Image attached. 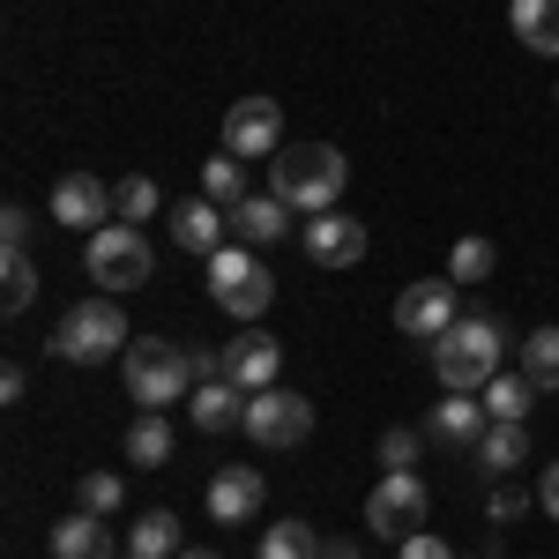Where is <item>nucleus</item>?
<instances>
[{
  "instance_id": "obj_40",
  "label": "nucleus",
  "mask_w": 559,
  "mask_h": 559,
  "mask_svg": "<svg viewBox=\"0 0 559 559\" xmlns=\"http://www.w3.org/2000/svg\"><path fill=\"white\" fill-rule=\"evenodd\" d=\"M179 559H224V552H179Z\"/></svg>"
},
{
  "instance_id": "obj_26",
  "label": "nucleus",
  "mask_w": 559,
  "mask_h": 559,
  "mask_svg": "<svg viewBox=\"0 0 559 559\" xmlns=\"http://www.w3.org/2000/svg\"><path fill=\"white\" fill-rule=\"evenodd\" d=\"M261 559H321V537H313V522L284 515L261 530Z\"/></svg>"
},
{
  "instance_id": "obj_1",
  "label": "nucleus",
  "mask_w": 559,
  "mask_h": 559,
  "mask_svg": "<svg viewBox=\"0 0 559 559\" xmlns=\"http://www.w3.org/2000/svg\"><path fill=\"white\" fill-rule=\"evenodd\" d=\"M344 187H350V157L329 150V142H284V150L269 157V194H276L284 210H299V216L336 210Z\"/></svg>"
},
{
  "instance_id": "obj_30",
  "label": "nucleus",
  "mask_w": 559,
  "mask_h": 559,
  "mask_svg": "<svg viewBox=\"0 0 559 559\" xmlns=\"http://www.w3.org/2000/svg\"><path fill=\"white\" fill-rule=\"evenodd\" d=\"M31 299H38V269H31V254H8V284H0V306H8V313H23Z\"/></svg>"
},
{
  "instance_id": "obj_7",
  "label": "nucleus",
  "mask_w": 559,
  "mask_h": 559,
  "mask_svg": "<svg viewBox=\"0 0 559 559\" xmlns=\"http://www.w3.org/2000/svg\"><path fill=\"white\" fill-rule=\"evenodd\" d=\"M247 440L254 448H299L306 432H313V403H306L299 388H261V395H247Z\"/></svg>"
},
{
  "instance_id": "obj_28",
  "label": "nucleus",
  "mask_w": 559,
  "mask_h": 559,
  "mask_svg": "<svg viewBox=\"0 0 559 559\" xmlns=\"http://www.w3.org/2000/svg\"><path fill=\"white\" fill-rule=\"evenodd\" d=\"M492 239H455V254H448V276H455V284H485V276H492Z\"/></svg>"
},
{
  "instance_id": "obj_21",
  "label": "nucleus",
  "mask_w": 559,
  "mask_h": 559,
  "mask_svg": "<svg viewBox=\"0 0 559 559\" xmlns=\"http://www.w3.org/2000/svg\"><path fill=\"white\" fill-rule=\"evenodd\" d=\"M485 426H492V418H485V403L455 395V388H448V403H432V432H440V440H455V448H477Z\"/></svg>"
},
{
  "instance_id": "obj_22",
  "label": "nucleus",
  "mask_w": 559,
  "mask_h": 559,
  "mask_svg": "<svg viewBox=\"0 0 559 559\" xmlns=\"http://www.w3.org/2000/svg\"><path fill=\"white\" fill-rule=\"evenodd\" d=\"M537 395H545V388L530 381V373H492V381H485V418H500V426H522Z\"/></svg>"
},
{
  "instance_id": "obj_39",
  "label": "nucleus",
  "mask_w": 559,
  "mask_h": 559,
  "mask_svg": "<svg viewBox=\"0 0 559 559\" xmlns=\"http://www.w3.org/2000/svg\"><path fill=\"white\" fill-rule=\"evenodd\" d=\"M321 559H366V552H358V545L344 537V545H321Z\"/></svg>"
},
{
  "instance_id": "obj_25",
  "label": "nucleus",
  "mask_w": 559,
  "mask_h": 559,
  "mask_svg": "<svg viewBox=\"0 0 559 559\" xmlns=\"http://www.w3.org/2000/svg\"><path fill=\"white\" fill-rule=\"evenodd\" d=\"M202 194H210L216 210H239V202H247V157L216 150L210 165H202Z\"/></svg>"
},
{
  "instance_id": "obj_20",
  "label": "nucleus",
  "mask_w": 559,
  "mask_h": 559,
  "mask_svg": "<svg viewBox=\"0 0 559 559\" xmlns=\"http://www.w3.org/2000/svg\"><path fill=\"white\" fill-rule=\"evenodd\" d=\"M508 23H515V38L530 45V52L559 60V0H515V8H508Z\"/></svg>"
},
{
  "instance_id": "obj_32",
  "label": "nucleus",
  "mask_w": 559,
  "mask_h": 559,
  "mask_svg": "<svg viewBox=\"0 0 559 559\" xmlns=\"http://www.w3.org/2000/svg\"><path fill=\"white\" fill-rule=\"evenodd\" d=\"M31 231H38V216L23 210V202H8V210H0V239H8V254H23V247H31Z\"/></svg>"
},
{
  "instance_id": "obj_17",
  "label": "nucleus",
  "mask_w": 559,
  "mask_h": 559,
  "mask_svg": "<svg viewBox=\"0 0 559 559\" xmlns=\"http://www.w3.org/2000/svg\"><path fill=\"white\" fill-rule=\"evenodd\" d=\"M284 202H276V194H247V202H239V210H231V239H239V247H276V239H284Z\"/></svg>"
},
{
  "instance_id": "obj_4",
  "label": "nucleus",
  "mask_w": 559,
  "mask_h": 559,
  "mask_svg": "<svg viewBox=\"0 0 559 559\" xmlns=\"http://www.w3.org/2000/svg\"><path fill=\"white\" fill-rule=\"evenodd\" d=\"M128 344H134V336H128V313H120L112 292L68 306V313H60V329H52V350H60L68 366H105L112 350H128Z\"/></svg>"
},
{
  "instance_id": "obj_36",
  "label": "nucleus",
  "mask_w": 559,
  "mask_h": 559,
  "mask_svg": "<svg viewBox=\"0 0 559 559\" xmlns=\"http://www.w3.org/2000/svg\"><path fill=\"white\" fill-rule=\"evenodd\" d=\"M537 508H545V515L559 522V463H552V471H545V477H537Z\"/></svg>"
},
{
  "instance_id": "obj_27",
  "label": "nucleus",
  "mask_w": 559,
  "mask_h": 559,
  "mask_svg": "<svg viewBox=\"0 0 559 559\" xmlns=\"http://www.w3.org/2000/svg\"><path fill=\"white\" fill-rule=\"evenodd\" d=\"M522 373H530L537 388H559V321L522 336Z\"/></svg>"
},
{
  "instance_id": "obj_11",
  "label": "nucleus",
  "mask_w": 559,
  "mask_h": 559,
  "mask_svg": "<svg viewBox=\"0 0 559 559\" xmlns=\"http://www.w3.org/2000/svg\"><path fill=\"white\" fill-rule=\"evenodd\" d=\"M52 224H75V231H105L112 224V187L97 173H68L52 187Z\"/></svg>"
},
{
  "instance_id": "obj_6",
  "label": "nucleus",
  "mask_w": 559,
  "mask_h": 559,
  "mask_svg": "<svg viewBox=\"0 0 559 559\" xmlns=\"http://www.w3.org/2000/svg\"><path fill=\"white\" fill-rule=\"evenodd\" d=\"M432 515V492H426V477L418 471H388L373 492H366V530H381V537H411V530H426Z\"/></svg>"
},
{
  "instance_id": "obj_5",
  "label": "nucleus",
  "mask_w": 559,
  "mask_h": 559,
  "mask_svg": "<svg viewBox=\"0 0 559 559\" xmlns=\"http://www.w3.org/2000/svg\"><path fill=\"white\" fill-rule=\"evenodd\" d=\"M83 261H90V276L120 299V292H134V284H150V239H142V224H105V231H90V247H83Z\"/></svg>"
},
{
  "instance_id": "obj_3",
  "label": "nucleus",
  "mask_w": 559,
  "mask_h": 559,
  "mask_svg": "<svg viewBox=\"0 0 559 559\" xmlns=\"http://www.w3.org/2000/svg\"><path fill=\"white\" fill-rule=\"evenodd\" d=\"M120 373H128V395L142 411H173L194 395V358L187 344H165V336H142V344L120 350Z\"/></svg>"
},
{
  "instance_id": "obj_13",
  "label": "nucleus",
  "mask_w": 559,
  "mask_h": 559,
  "mask_svg": "<svg viewBox=\"0 0 559 559\" xmlns=\"http://www.w3.org/2000/svg\"><path fill=\"white\" fill-rule=\"evenodd\" d=\"M261 500H269V485H261V471H247V463H224V471L210 477V515L231 530V522H254Z\"/></svg>"
},
{
  "instance_id": "obj_34",
  "label": "nucleus",
  "mask_w": 559,
  "mask_h": 559,
  "mask_svg": "<svg viewBox=\"0 0 559 559\" xmlns=\"http://www.w3.org/2000/svg\"><path fill=\"white\" fill-rule=\"evenodd\" d=\"M395 559H455V552H448V545H440L432 530H411V537H403V552H395Z\"/></svg>"
},
{
  "instance_id": "obj_12",
  "label": "nucleus",
  "mask_w": 559,
  "mask_h": 559,
  "mask_svg": "<svg viewBox=\"0 0 559 559\" xmlns=\"http://www.w3.org/2000/svg\"><path fill=\"white\" fill-rule=\"evenodd\" d=\"M165 231H173V247H187V254H216V247H231V210H216L210 194H194V202H173Z\"/></svg>"
},
{
  "instance_id": "obj_8",
  "label": "nucleus",
  "mask_w": 559,
  "mask_h": 559,
  "mask_svg": "<svg viewBox=\"0 0 559 559\" xmlns=\"http://www.w3.org/2000/svg\"><path fill=\"white\" fill-rule=\"evenodd\" d=\"M463 313H455V276H418V284H403V299H395V329L403 336H418V344H432V336H448Z\"/></svg>"
},
{
  "instance_id": "obj_31",
  "label": "nucleus",
  "mask_w": 559,
  "mask_h": 559,
  "mask_svg": "<svg viewBox=\"0 0 559 559\" xmlns=\"http://www.w3.org/2000/svg\"><path fill=\"white\" fill-rule=\"evenodd\" d=\"M120 500H128V485H120L112 471H90L83 477V508H90V515H120Z\"/></svg>"
},
{
  "instance_id": "obj_16",
  "label": "nucleus",
  "mask_w": 559,
  "mask_h": 559,
  "mask_svg": "<svg viewBox=\"0 0 559 559\" xmlns=\"http://www.w3.org/2000/svg\"><path fill=\"white\" fill-rule=\"evenodd\" d=\"M52 559H120V545H112V522L90 515V508L60 515V522H52Z\"/></svg>"
},
{
  "instance_id": "obj_18",
  "label": "nucleus",
  "mask_w": 559,
  "mask_h": 559,
  "mask_svg": "<svg viewBox=\"0 0 559 559\" xmlns=\"http://www.w3.org/2000/svg\"><path fill=\"white\" fill-rule=\"evenodd\" d=\"M522 463H530V432L492 418V426H485V440H477V471H485V477H515Z\"/></svg>"
},
{
  "instance_id": "obj_15",
  "label": "nucleus",
  "mask_w": 559,
  "mask_h": 559,
  "mask_svg": "<svg viewBox=\"0 0 559 559\" xmlns=\"http://www.w3.org/2000/svg\"><path fill=\"white\" fill-rule=\"evenodd\" d=\"M187 418H194V432H239L247 426V388L239 381H194Z\"/></svg>"
},
{
  "instance_id": "obj_10",
  "label": "nucleus",
  "mask_w": 559,
  "mask_h": 559,
  "mask_svg": "<svg viewBox=\"0 0 559 559\" xmlns=\"http://www.w3.org/2000/svg\"><path fill=\"white\" fill-rule=\"evenodd\" d=\"M299 247H306V261H321V269H350V261H366V224L358 216H344V210H321V216H306L299 224Z\"/></svg>"
},
{
  "instance_id": "obj_23",
  "label": "nucleus",
  "mask_w": 559,
  "mask_h": 559,
  "mask_svg": "<svg viewBox=\"0 0 559 559\" xmlns=\"http://www.w3.org/2000/svg\"><path fill=\"white\" fill-rule=\"evenodd\" d=\"M128 463H142V471H165L173 463V418L165 411H142L128 426Z\"/></svg>"
},
{
  "instance_id": "obj_37",
  "label": "nucleus",
  "mask_w": 559,
  "mask_h": 559,
  "mask_svg": "<svg viewBox=\"0 0 559 559\" xmlns=\"http://www.w3.org/2000/svg\"><path fill=\"white\" fill-rule=\"evenodd\" d=\"M522 515V492L515 485H500V492H492V522H515Z\"/></svg>"
},
{
  "instance_id": "obj_33",
  "label": "nucleus",
  "mask_w": 559,
  "mask_h": 559,
  "mask_svg": "<svg viewBox=\"0 0 559 559\" xmlns=\"http://www.w3.org/2000/svg\"><path fill=\"white\" fill-rule=\"evenodd\" d=\"M381 463L388 471H418V432H381Z\"/></svg>"
},
{
  "instance_id": "obj_24",
  "label": "nucleus",
  "mask_w": 559,
  "mask_h": 559,
  "mask_svg": "<svg viewBox=\"0 0 559 559\" xmlns=\"http://www.w3.org/2000/svg\"><path fill=\"white\" fill-rule=\"evenodd\" d=\"M128 552H134V559H179V552H187V545H179V515H173V508L142 515V522L128 530Z\"/></svg>"
},
{
  "instance_id": "obj_35",
  "label": "nucleus",
  "mask_w": 559,
  "mask_h": 559,
  "mask_svg": "<svg viewBox=\"0 0 559 559\" xmlns=\"http://www.w3.org/2000/svg\"><path fill=\"white\" fill-rule=\"evenodd\" d=\"M187 358H194V381H224V350H210V344H187Z\"/></svg>"
},
{
  "instance_id": "obj_38",
  "label": "nucleus",
  "mask_w": 559,
  "mask_h": 559,
  "mask_svg": "<svg viewBox=\"0 0 559 559\" xmlns=\"http://www.w3.org/2000/svg\"><path fill=\"white\" fill-rule=\"evenodd\" d=\"M23 388H31V381H23V366H8V373H0V403H23Z\"/></svg>"
},
{
  "instance_id": "obj_2",
  "label": "nucleus",
  "mask_w": 559,
  "mask_h": 559,
  "mask_svg": "<svg viewBox=\"0 0 559 559\" xmlns=\"http://www.w3.org/2000/svg\"><path fill=\"white\" fill-rule=\"evenodd\" d=\"M432 373L455 395H485L492 373H508V329L492 313H463L448 336H432Z\"/></svg>"
},
{
  "instance_id": "obj_29",
  "label": "nucleus",
  "mask_w": 559,
  "mask_h": 559,
  "mask_svg": "<svg viewBox=\"0 0 559 559\" xmlns=\"http://www.w3.org/2000/svg\"><path fill=\"white\" fill-rule=\"evenodd\" d=\"M112 216H120V224H150V216H157V187H150V179H120V187H112Z\"/></svg>"
},
{
  "instance_id": "obj_19",
  "label": "nucleus",
  "mask_w": 559,
  "mask_h": 559,
  "mask_svg": "<svg viewBox=\"0 0 559 559\" xmlns=\"http://www.w3.org/2000/svg\"><path fill=\"white\" fill-rule=\"evenodd\" d=\"M216 306H224V313H231V321H261V313H269V306H276V276H269V269H247V276H239V284H224V292H210Z\"/></svg>"
},
{
  "instance_id": "obj_9",
  "label": "nucleus",
  "mask_w": 559,
  "mask_h": 559,
  "mask_svg": "<svg viewBox=\"0 0 559 559\" xmlns=\"http://www.w3.org/2000/svg\"><path fill=\"white\" fill-rule=\"evenodd\" d=\"M224 150L231 157H276L284 150V105L276 97H239L224 112Z\"/></svg>"
},
{
  "instance_id": "obj_14",
  "label": "nucleus",
  "mask_w": 559,
  "mask_h": 559,
  "mask_svg": "<svg viewBox=\"0 0 559 559\" xmlns=\"http://www.w3.org/2000/svg\"><path fill=\"white\" fill-rule=\"evenodd\" d=\"M276 373H284V344H276V336H239V344H224V381H239L247 395L276 388Z\"/></svg>"
}]
</instances>
